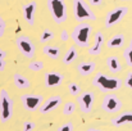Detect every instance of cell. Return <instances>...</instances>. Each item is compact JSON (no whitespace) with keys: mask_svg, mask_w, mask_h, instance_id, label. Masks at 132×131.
<instances>
[{"mask_svg":"<svg viewBox=\"0 0 132 131\" xmlns=\"http://www.w3.org/2000/svg\"><path fill=\"white\" fill-rule=\"evenodd\" d=\"M77 103L81 109V112L88 113L92 109V105L95 103V94L92 91H84L77 96Z\"/></svg>","mask_w":132,"mask_h":131,"instance_id":"obj_10","label":"cell"},{"mask_svg":"<svg viewBox=\"0 0 132 131\" xmlns=\"http://www.w3.org/2000/svg\"><path fill=\"white\" fill-rule=\"evenodd\" d=\"M68 91H69L71 95L78 96L80 93H81V87H80V85H78L77 82H71V84L68 85Z\"/></svg>","mask_w":132,"mask_h":131,"instance_id":"obj_26","label":"cell"},{"mask_svg":"<svg viewBox=\"0 0 132 131\" xmlns=\"http://www.w3.org/2000/svg\"><path fill=\"white\" fill-rule=\"evenodd\" d=\"M96 68V63L95 62H91V60H85V62H81L78 63L77 66V71L81 76H88L91 75Z\"/></svg>","mask_w":132,"mask_h":131,"instance_id":"obj_15","label":"cell"},{"mask_svg":"<svg viewBox=\"0 0 132 131\" xmlns=\"http://www.w3.org/2000/svg\"><path fill=\"white\" fill-rule=\"evenodd\" d=\"M53 39H54V32L51 30H49V28L43 30V32L40 35V41L41 43H47V41H50Z\"/></svg>","mask_w":132,"mask_h":131,"instance_id":"obj_23","label":"cell"},{"mask_svg":"<svg viewBox=\"0 0 132 131\" xmlns=\"http://www.w3.org/2000/svg\"><path fill=\"white\" fill-rule=\"evenodd\" d=\"M92 85L100 89L101 91L106 93V91H116L121 89L122 81L117 77H112L105 73H97L92 80Z\"/></svg>","mask_w":132,"mask_h":131,"instance_id":"obj_1","label":"cell"},{"mask_svg":"<svg viewBox=\"0 0 132 131\" xmlns=\"http://www.w3.org/2000/svg\"><path fill=\"white\" fill-rule=\"evenodd\" d=\"M103 1H104V0H88V3H90L92 6H99V5L103 4Z\"/></svg>","mask_w":132,"mask_h":131,"instance_id":"obj_32","label":"cell"},{"mask_svg":"<svg viewBox=\"0 0 132 131\" xmlns=\"http://www.w3.org/2000/svg\"><path fill=\"white\" fill-rule=\"evenodd\" d=\"M14 85L18 87V89L24 90V89H28V87L31 86V82H30V80L26 76H23L21 73H15L14 75Z\"/></svg>","mask_w":132,"mask_h":131,"instance_id":"obj_19","label":"cell"},{"mask_svg":"<svg viewBox=\"0 0 132 131\" xmlns=\"http://www.w3.org/2000/svg\"><path fill=\"white\" fill-rule=\"evenodd\" d=\"M125 35H122V34H117V35H114V36H112L109 40H108V48L109 49H113V48H121L123 44H125Z\"/></svg>","mask_w":132,"mask_h":131,"instance_id":"obj_20","label":"cell"},{"mask_svg":"<svg viewBox=\"0 0 132 131\" xmlns=\"http://www.w3.org/2000/svg\"><path fill=\"white\" fill-rule=\"evenodd\" d=\"M125 84H126V86L132 89V72H130L128 75H127V77H126V81H125Z\"/></svg>","mask_w":132,"mask_h":131,"instance_id":"obj_30","label":"cell"},{"mask_svg":"<svg viewBox=\"0 0 132 131\" xmlns=\"http://www.w3.org/2000/svg\"><path fill=\"white\" fill-rule=\"evenodd\" d=\"M68 37H69V35H68L67 30H63V31H62V34H60V40H62V41H67V40H68Z\"/></svg>","mask_w":132,"mask_h":131,"instance_id":"obj_31","label":"cell"},{"mask_svg":"<svg viewBox=\"0 0 132 131\" xmlns=\"http://www.w3.org/2000/svg\"><path fill=\"white\" fill-rule=\"evenodd\" d=\"M76 58H77V49H76L75 46H71V48H68L67 53H65L64 57H63V63H64L65 66H68V64L73 63V62L76 60Z\"/></svg>","mask_w":132,"mask_h":131,"instance_id":"obj_21","label":"cell"},{"mask_svg":"<svg viewBox=\"0 0 132 131\" xmlns=\"http://www.w3.org/2000/svg\"><path fill=\"white\" fill-rule=\"evenodd\" d=\"M64 80V75L56 72V71H51L47 72L45 75V86L46 87H55L59 86Z\"/></svg>","mask_w":132,"mask_h":131,"instance_id":"obj_14","label":"cell"},{"mask_svg":"<svg viewBox=\"0 0 132 131\" xmlns=\"http://www.w3.org/2000/svg\"><path fill=\"white\" fill-rule=\"evenodd\" d=\"M90 36H91V26L85 22L77 25L72 31V40L80 48H87L90 44Z\"/></svg>","mask_w":132,"mask_h":131,"instance_id":"obj_2","label":"cell"},{"mask_svg":"<svg viewBox=\"0 0 132 131\" xmlns=\"http://www.w3.org/2000/svg\"><path fill=\"white\" fill-rule=\"evenodd\" d=\"M121 1H132V0H121Z\"/></svg>","mask_w":132,"mask_h":131,"instance_id":"obj_35","label":"cell"},{"mask_svg":"<svg viewBox=\"0 0 132 131\" xmlns=\"http://www.w3.org/2000/svg\"><path fill=\"white\" fill-rule=\"evenodd\" d=\"M35 122H31V121H26L23 124V131H34L35 129Z\"/></svg>","mask_w":132,"mask_h":131,"instance_id":"obj_27","label":"cell"},{"mask_svg":"<svg viewBox=\"0 0 132 131\" xmlns=\"http://www.w3.org/2000/svg\"><path fill=\"white\" fill-rule=\"evenodd\" d=\"M21 100L23 103L24 109L31 111V112L32 111H36L44 103L43 95H36V94H24V95L21 96Z\"/></svg>","mask_w":132,"mask_h":131,"instance_id":"obj_8","label":"cell"},{"mask_svg":"<svg viewBox=\"0 0 132 131\" xmlns=\"http://www.w3.org/2000/svg\"><path fill=\"white\" fill-rule=\"evenodd\" d=\"M0 109H1V122L5 124L13 117V99L9 96L5 89L0 91Z\"/></svg>","mask_w":132,"mask_h":131,"instance_id":"obj_5","label":"cell"},{"mask_svg":"<svg viewBox=\"0 0 132 131\" xmlns=\"http://www.w3.org/2000/svg\"><path fill=\"white\" fill-rule=\"evenodd\" d=\"M58 131H73V125H72L71 122H67V124H64L63 126H60Z\"/></svg>","mask_w":132,"mask_h":131,"instance_id":"obj_29","label":"cell"},{"mask_svg":"<svg viewBox=\"0 0 132 131\" xmlns=\"http://www.w3.org/2000/svg\"><path fill=\"white\" fill-rule=\"evenodd\" d=\"M87 131H101V130H97V129H88Z\"/></svg>","mask_w":132,"mask_h":131,"instance_id":"obj_34","label":"cell"},{"mask_svg":"<svg viewBox=\"0 0 132 131\" xmlns=\"http://www.w3.org/2000/svg\"><path fill=\"white\" fill-rule=\"evenodd\" d=\"M73 5V13L75 17L78 22H85V21H95L96 16L95 13L90 9L88 4L85 0H72Z\"/></svg>","mask_w":132,"mask_h":131,"instance_id":"obj_4","label":"cell"},{"mask_svg":"<svg viewBox=\"0 0 132 131\" xmlns=\"http://www.w3.org/2000/svg\"><path fill=\"white\" fill-rule=\"evenodd\" d=\"M76 109H77V105H76L75 102H67L63 107V114L64 116H71L76 112Z\"/></svg>","mask_w":132,"mask_h":131,"instance_id":"obj_22","label":"cell"},{"mask_svg":"<svg viewBox=\"0 0 132 131\" xmlns=\"http://www.w3.org/2000/svg\"><path fill=\"white\" fill-rule=\"evenodd\" d=\"M101 108L108 112V113H117L118 111H121L122 108V102L121 99L114 95V94H108L105 95V98L103 99V103H101Z\"/></svg>","mask_w":132,"mask_h":131,"instance_id":"obj_7","label":"cell"},{"mask_svg":"<svg viewBox=\"0 0 132 131\" xmlns=\"http://www.w3.org/2000/svg\"><path fill=\"white\" fill-rule=\"evenodd\" d=\"M36 1H30L27 4L23 5L22 8V13H23V17H24V21L30 25V26H34L35 25V14H36Z\"/></svg>","mask_w":132,"mask_h":131,"instance_id":"obj_12","label":"cell"},{"mask_svg":"<svg viewBox=\"0 0 132 131\" xmlns=\"http://www.w3.org/2000/svg\"><path fill=\"white\" fill-rule=\"evenodd\" d=\"M28 70L34 71V72H39V71H43L44 70V63L41 60H32L30 64H28Z\"/></svg>","mask_w":132,"mask_h":131,"instance_id":"obj_24","label":"cell"},{"mask_svg":"<svg viewBox=\"0 0 132 131\" xmlns=\"http://www.w3.org/2000/svg\"><path fill=\"white\" fill-rule=\"evenodd\" d=\"M125 59H126V63L130 67H132V39L130 41V44H128V46L125 50Z\"/></svg>","mask_w":132,"mask_h":131,"instance_id":"obj_25","label":"cell"},{"mask_svg":"<svg viewBox=\"0 0 132 131\" xmlns=\"http://www.w3.org/2000/svg\"><path fill=\"white\" fill-rule=\"evenodd\" d=\"M5 28H6L5 19H4V18H0V37L4 36V34H5Z\"/></svg>","mask_w":132,"mask_h":131,"instance_id":"obj_28","label":"cell"},{"mask_svg":"<svg viewBox=\"0 0 132 131\" xmlns=\"http://www.w3.org/2000/svg\"><path fill=\"white\" fill-rule=\"evenodd\" d=\"M112 124L114 126H122L125 124H132V113L131 112H126V113H122L121 116L116 117L112 120Z\"/></svg>","mask_w":132,"mask_h":131,"instance_id":"obj_18","label":"cell"},{"mask_svg":"<svg viewBox=\"0 0 132 131\" xmlns=\"http://www.w3.org/2000/svg\"><path fill=\"white\" fill-rule=\"evenodd\" d=\"M5 57H6V53L4 49H0V60H5Z\"/></svg>","mask_w":132,"mask_h":131,"instance_id":"obj_33","label":"cell"},{"mask_svg":"<svg viewBox=\"0 0 132 131\" xmlns=\"http://www.w3.org/2000/svg\"><path fill=\"white\" fill-rule=\"evenodd\" d=\"M128 13V8L127 6H117L116 9H113L106 19H105V27H113L114 25L119 23L122 21L123 17H126V14Z\"/></svg>","mask_w":132,"mask_h":131,"instance_id":"obj_9","label":"cell"},{"mask_svg":"<svg viewBox=\"0 0 132 131\" xmlns=\"http://www.w3.org/2000/svg\"><path fill=\"white\" fill-rule=\"evenodd\" d=\"M43 53L47 58H51V59H58L60 57V49L55 45H45Z\"/></svg>","mask_w":132,"mask_h":131,"instance_id":"obj_17","label":"cell"},{"mask_svg":"<svg viewBox=\"0 0 132 131\" xmlns=\"http://www.w3.org/2000/svg\"><path fill=\"white\" fill-rule=\"evenodd\" d=\"M62 103V98L59 95H54V96H50L46 102L43 103V105L40 107V113L41 114H46V113H50L51 111L56 109Z\"/></svg>","mask_w":132,"mask_h":131,"instance_id":"obj_13","label":"cell"},{"mask_svg":"<svg viewBox=\"0 0 132 131\" xmlns=\"http://www.w3.org/2000/svg\"><path fill=\"white\" fill-rule=\"evenodd\" d=\"M104 43H105V37H104V34L101 31H97L94 36V41H92V45L88 46V54L90 55H99L103 50V46H104Z\"/></svg>","mask_w":132,"mask_h":131,"instance_id":"obj_11","label":"cell"},{"mask_svg":"<svg viewBox=\"0 0 132 131\" xmlns=\"http://www.w3.org/2000/svg\"><path fill=\"white\" fill-rule=\"evenodd\" d=\"M47 9L55 23H64L67 21V4L65 0H47Z\"/></svg>","mask_w":132,"mask_h":131,"instance_id":"obj_3","label":"cell"},{"mask_svg":"<svg viewBox=\"0 0 132 131\" xmlns=\"http://www.w3.org/2000/svg\"><path fill=\"white\" fill-rule=\"evenodd\" d=\"M106 66L112 73H117L121 71V62H119L118 57H116V55H110L106 58Z\"/></svg>","mask_w":132,"mask_h":131,"instance_id":"obj_16","label":"cell"},{"mask_svg":"<svg viewBox=\"0 0 132 131\" xmlns=\"http://www.w3.org/2000/svg\"><path fill=\"white\" fill-rule=\"evenodd\" d=\"M15 44H17V48H18L19 53L23 57H26L28 59H32L35 57V53H36L35 44L31 41L30 37H27V36H19L15 40Z\"/></svg>","mask_w":132,"mask_h":131,"instance_id":"obj_6","label":"cell"}]
</instances>
